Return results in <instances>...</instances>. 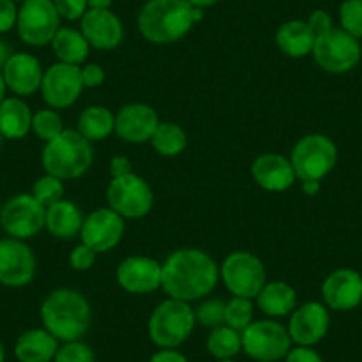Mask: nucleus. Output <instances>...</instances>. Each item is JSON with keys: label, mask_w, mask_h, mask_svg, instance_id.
<instances>
[{"label": "nucleus", "mask_w": 362, "mask_h": 362, "mask_svg": "<svg viewBox=\"0 0 362 362\" xmlns=\"http://www.w3.org/2000/svg\"><path fill=\"white\" fill-rule=\"evenodd\" d=\"M218 279L217 263L201 249H177L162 264V290L189 304L210 295Z\"/></svg>", "instance_id": "nucleus-1"}, {"label": "nucleus", "mask_w": 362, "mask_h": 362, "mask_svg": "<svg viewBox=\"0 0 362 362\" xmlns=\"http://www.w3.org/2000/svg\"><path fill=\"white\" fill-rule=\"evenodd\" d=\"M43 329L62 343L80 341L90 329L93 309L80 291L59 288L47 295L40 309Z\"/></svg>", "instance_id": "nucleus-2"}, {"label": "nucleus", "mask_w": 362, "mask_h": 362, "mask_svg": "<svg viewBox=\"0 0 362 362\" xmlns=\"http://www.w3.org/2000/svg\"><path fill=\"white\" fill-rule=\"evenodd\" d=\"M139 30L155 45L183 40L194 22V6L189 0H148L139 13Z\"/></svg>", "instance_id": "nucleus-3"}, {"label": "nucleus", "mask_w": 362, "mask_h": 362, "mask_svg": "<svg viewBox=\"0 0 362 362\" xmlns=\"http://www.w3.org/2000/svg\"><path fill=\"white\" fill-rule=\"evenodd\" d=\"M93 144L76 130H64L48 141L41 153V163L47 174L59 180H76L93 165Z\"/></svg>", "instance_id": "nucleus-4"}, {"label": "nucleus", "mask_w": 362, "mask_h": 362, "mask_svg": "<svg viewBox=\"0 0 362 362\" xmlns=\"http://www.w3.org/2000/svg\"><path fill=\"white\" fill-rule=\"evenodd\" d=\"M196 329V311L189 302L167 298L148 320V336L158 348H180Z\"/></svg>", "instance_id": "nucleus-5"}, {"label": "nucleus", "mask_w": 362, "mask_h": 362, "mask_svg": "<svg viewBox=\"0 0 362 362\" xmlns=\"http://www.w3.org/2000/svg\"><path fill=\"white\" fill-rule=\"evenodd\" d=\"M291 344L288 329L276 320L252 322L242 332V351L256 362L284 361Z\"/></svg>", "instance_id": "nucleus-6"}, {"label": "nucleus", "mask_w": 362, "mask_h": 362, "mask_svg": "<svg viewBox=\"0 0 362 362\" xmlns=\"http://www.w3.org/2000/svg\"><path fill=\"white\" fill-rule=\"evenodd\" d=\"M290 162L297 180L320 181L336 165L337 148L327 135H305L291 149Z\"/></svg>", "instance_id": "nucleus-7"}, {"label": "nucleus", "mask_w": 362, "mask_h": 362, "mask_svg": "<svg viewBox=\"0 0 362 362\" xmlns=\"http://www.w3.org/2000/svg\"><path fill=\"white\" fill-rule=\"evenodd\" d=\"M221 279L233 297L256 298L267 284L263 261L247 250H235L222 261L218 268Z\"/></svg>", "instance_id": "nucleus-8"}, {"label": "nucleus", "mask_w": 362, "mask_h": 362, "mask_svg": "<svg viewBox=\"0 0 362 362\" xmlns=\"http://www.w3.org/2000/svg\"><path fill=\"white\" fill-rule=\"evenodd\" d=\"M20 40L30 47H47L61 29V16L54 0H25L16 20Z\"/></svg>", "instance_id": "nucleus-9"}, {"label": "nucleus", "mask_w": 362, "mask_h": 362, "mask_svg": "<svg viewBox=\"0 0 362 362\" xmlns=\"http://www.w3.org/2000/svg\"><path fill=\"white\" fill-rule=\"evenodd\" d=\"M107 201L109 208L123 218H142L151 211L155 196L144 177L130 173L110 180L107 187Z\"/></svg>", "instance_id": "nucleus-10"}, {"label": "nucleus", "mask_w": 362, "mask_h": 362, "mask_svg": "<svg viewBox=\"0 0 362 362\" xmlns=\"http://www.w3.org/2000/svg\"><path fill=\"white\" fill-rule=\"evenodd\" d=\"M361 43L343 29H332L315 40L313 57L322 69L329 73L351 71L361 61Z\"/></svg>", "instance_id": "nucleus-11"}, {"label": "nucleus", "mask_w": 362, "mask_h": 362, "mask_svg": "<svg viewBox=\"0 0 362 362\" xmlns=\"http://www.w3.org/2000/svg\"><path fill=\"white\" fill-rule=\"evenodd\" d=\"M47 208L37 203L33 194H18L2 206L0 226L11 238L29 240L45 228Z\"/></svg>", "instance_id": "nucleus-12"}, {"label": "nucleus", "mask_w": 362, "mask_h": 362, "mask_svg": "<svg viewBox=\"0 0 362 362\" xmlns=\"http://www.w3.org/2000/svg\"><path fill=\"white\" fill-rule=\"evenodd\" d=\"M82 90L83 82L80 66L55 62L43 73L41 95L50 109H68L80 98Z\"/></svg>", "instance_id": "nucleus-13"}, {"label": "nucleus", "mask_w": 362, "mask_h": 362, "mask_svg": "<svg viewBox=\"0 0 362 362\" xmlns=\"http://www.w3.org/2000/svg\"><path fill=\"white\" fill-rule=\"evenodd\" d=\"M36 256L23 240H0V284L8 288H23L36 276Z\"/></svg>", "instance_id": "nucleus-14"}, {"label": "nucleus", "mask_w": 362, "mask_h": 362, "mask_svg": "<svg viewBox=\"0 0 362 362\" xmlns=\"http://www.w3.org/2000/svg\"><path fill=\"white\" fill-rule=\"evenodd\" d=\"M82 243L95 250V252H107L119 245L124 236V218L112 208H98L83 218Z\"/></svg>", "instance_id": "nucleus-15"}, {"label": "nucleus", "mask_w": 362, "mask_h": 362, "mask_svg": "<svg viewBox=\"0 0 362 362\" xmlns=\"http://www.w3.org/2000/svg\"><path fill=\"white\" fill-rule=\"evenodd\" d=\"M330 327L329 311L320 302H305L295 308L288 322V334L298 346H315L327 336Z\"/></svg>", "instance_id": "nucleus-16"}, {"label": "nucleus", "mask_w": 362, "mask_h": 362, "mask_svg": "<svg viewBox=\"0 0 362 362\" xmlns=\"http://www.w3.org/2000/svg\"><path fill=\"white\" fill-rule=\"evenodd\" d=\"M116 281L128 293H153L162 288V264L148 256L124 257L116 270Z\"/></svg>", "instance_id": "nucleus-17"}, {"label": "nucleus", "mask_w": 362, "mask_h": 362, "mask_svg": "<svg viewBox=\"0 0 362 362\" xmlns=\"http://www.w3.org/2000/svg\"><path fill=\"white\" fill-rule=\"evenodd\" d=\"M158 124V114L153 107L146 103H130L116 114L114 132L121 141L130 144H144L151 141Z\"/></svg>", "instance_id": "nucleus-18"}, {"label": "nucleus", "mask_w": 362, "mask_h": 362, "mask_svg": "<svg viewBox=\"0 0 362 362\" xmlns=\"http://www.w3.org/2000/svg\"><path fill=\"white\" fill-rule=\"evenodd\" d=\"M80 33L96 50H114L124 37L123 23L110 9H87L80 20Z\"/></svg>", "instance_id": "nucleus-19"}, {"label": "nucleus", "mask_w": 362, "mask_h": 362, "mask_svg": "<svg viewBox=\"0 0 362 362\" xmlns=\"http://www.w3.org/2000/svg\"><path fill=\"white\" fill-rule=\"evenodd\" d=\"M325 305L336 311H351L362 302V277L351 268L332 272L322 284Z\"/></svg>", "instance_id": "nucleus-20"}, {"label": "nucleus", "mask_w": 362, "mask_h": 362, "mask_svg": "<svg viewBox=\"0 0 362 362\" xmlns=\"http://www.w3.org/2000/svg\"><path fill=\"white\" fill-rule=\"evenodd\" d=\"M43 73L40 59L34 57L33 54H25V52L13 54L2 69L6 86L16 96H30L40 90Z\"/></svg>", "instance_id": "nucleus-21"}, {"label": "nucleus", "mask_w": 362, "mask_h": 362, "mask_svg": "<svg viewBox=\"0 0 362 362\" xmlns=\"http://www.w3.org/2000/svg\"><path fill=\"white\" fill-rule=\"evenodd\" d=\"M250 173L257 185L268 192H284L291 189L297 180L290 158L277 153H264L257 156L252 162Z\"/></svg>", "instance_id": "nucleus-22"}, {"label": "nucleus", "mask_w": 362, "mask_h": 362, "mask_svg": "<svg viewBox=\"0 0 362 362\" xmlns=\"http://www.w3.org/2000/svg\"><path fill=\"white\" fill-rule=\"evenodd\" d=\"M59 341L47 329L25 330L15 343L18 362H54Z\"/></svg>", "instance_id": "nucleus-23"}, {"label": "nucleus", "mask_w": 362, "mask_h": 362, "mask_svg": "<svg viewBox=\"0 0 362 362\" xmlns=\"http://www.w3.org/2000/svg\"><path fill=\"white\" fill-rule=\"evenodd\" d=\"M83 215L73 201L62 199L47 208L45 228L52 236L59 240H71L80 235Z\"/></svg>", "instance_id": "nucleus-24"}, {"label": "nucleus", "mask_w": 362, "mask_h": 362, "mask_svg": "<svg viewBox=\"0 0 362 362\" xmlns=\"http://www.w3.org/2000/svg\"><path fill=\"white\" fill-rule=\"evenodd\" d=\"M257 308L270 318H283L297 308V291L284 281L267 283L256 297Z\"/></svg>", "instance_id": "nucleus-25"}, {"label": "nucleus", "mask_w": 362, "mask_h": 362, "mask_svg": "<svg viewBox=\"0 0 362 362\" xmlns=\"http://www.w3.org/2000/svg\"><path fill=\"white\" fill-rule=\"evenodd\" d=\"M30 107L20 96H11L0 103V134L9 141H18L33 130Z\"/></svg>", "instance_id": "nucleus-26"}, {"label": "nucleus", "mask_w": 362, "mask_h": 362, "mask_svg": "<svg viewBox=\"0 0 362 362\" xmlns=\"http://www.w3.org/2000/svg\"><path fill=\"white\" fill-rule=\"evenodd\" d=\"M315 40L316 36L309 29L308 22L302 20H290L283 23L276 34L277 48L291 59H302L311 54Z\"/></svg>", "instance_id": "nucleus-27"}, {"label": "nucleus", "mask_w": 362, "mask_h": 362, "mask_svg": "<svg viewBox=\"0 0 362 362\" xmlns=\"http://www.w3.org/2000/svg\"><path fill=\"white\" fill-rule=\"evenodd\" d=\"M50 45L59 62L73 66H82L90 50V45L87 43L83 34L71 27H61Z\"/></svg>", "instance_id": "nucleus-28"}, {"label": "nucleus", "mask_w": 362, "mask_h": 362, "mask_svg": "<svg viewBox=\"0 0 362 362\" xmlns=\"http://www.w3.org/2000/svg\"><path fill=\"white\" fill-rule=\"evenodd\" d=\"M116 127V116L107 107L93 105L80 112L76 121V132L89 142L105 141Z\"/></svg>", "instance_id": "nucleus-29"}, {"label": "nucleus", "mask_w": 362, "mask_h": 362, "mask_svg": "<svg viewBox=\"0 0 362 362\" xmlns=\"http://www.w3.org/2000/svg\"><path fill=\"white\" fill-rule=\"evenodd\" d=\"M206 350L217 361L222 358H235L242 351V332L228 325L211 329L206 337Z\"/></svg>", "instance_id": "nucleus-30"}, {"label": "nucleus", "mask_w": 362, "mask_h": 362, "mask_svg": "<svg viewBox=\"0 0 362 362\" xmlns=\"http://www.w3.org/2000/svg\"><path fill=\"white\" fill-rule=\"evenodd\" d=\"M149 142L160 156L173 158V156L181 155L187 148V134L176 123H160Z\"/></svg>", "instance_id": "nucleus-31"}, {"label": "nucleus", "mask_w": 362, "mask_h": 362, "mask_svg": "<svg viewBox=\"0 0 362 362\" xmlns=\"http://www.w3.org/2000/svg\"><path fill=\"white\" fill-rule=\"evenodd\" d=\"M254 322V305L252 298L245 297H233L231 300L226 302L224 309V325L243 332L250 323Z\"/></svg>", "instance_id": "nucleus-32"}, {"label": "nucleus", "mask_w": 362, "mask_h": 362, "mask_svg": "<svg viewBox=\"0 0 362 362\" xmlns=\"http://www.w3.org/2000/svg\"><path fill=\"white\" fill-rule=\"evenodd\" d=\"M33 197L45 208L64 199V183L59 177L45 173V176L37 177L33 185Z\"/></svg>", "instance_id": "nucleus-33"}, {"label": "nucleus", "mask_w": 362, "mask_h": 362, "mask_svg": "<svg viewBox=\"0 0 362 362\" xmlns=\"http://www.w3.org/2000/svg\"><path fill=\"white\" fill-rule=\"evenodd\" d=\"M34 135L41 141L48 142L61 135L64 132L61 116L54 109H41L33 116V130Z\"/></svg>", "instance_id": "nucleus-34"}, {"label": "nucleus", "mask_w": 362, "mask_h": 362, "mask_svg": "<svg viewBox=\"0 0 362 362\" xmlns=\"http://www.w3.org/2000/svg\"><path fill=\"white\" fill-rule=\"evenodd\" d=\"M224 309L226 302L221 298H206L201 302L194 311H196V322L206 329H217L224 325Z\"/></svg>", "instance_id": "nucleus-35"}, {"label": "nucleus", "mask_w": 362, "mask_h": 362, "mask_svg": "<svg viewBox=\"0 0 362 362\" xmlns=\"http://www.w3.org/2000/svg\"><path fill=\"white\" fill-rule=\"evenodd\" d=\"M341 29L354 37H362V0H344L339 8Z\"/></svg>", "instance_id": "nucleus-36"}, {"label": "nucleus", "mask_w": 362, "mask_h": 362, "mask_svg": "<svg viewBox=\"0 0 362 362\" xmlns=\"http://www.w3.org/2000/svg\"><path fill=\"white\" fill-rule=\"evenodd\" d=\"M54 362H96V355L89 344L80 341H69L59 346Z\"/></svg>", "instance_id": "nucleus-37"}, {"label": "nucleus", "mask_w": 362, "mask_h": 362, "mask_svg": "<svg viewBox=\"0 0 362 362\" xmlns=\"http://www.w3.org/2000/svg\"><path fill=\"white\" fill-rule=\"evenodd\" d=\"M54 6L57 9L59 16L68 22H76V20H82V16L86 15L89 6H87V0H54Z\"/></svg>", "instance_id": "nucleus-38"}, {"label": "nucleus", "mask_w": 362, "mask_h": 362, "mask_svg": "<svg viewBox=\"0 0 362 362\" xmlns=\"http://www.w3.org/2000/svg\"><path fill=\"white\" fill-rule=\"evenodd\" d=\"M96 254L95 250L87 247L86 243H80L76 245L75 249L71 250L69 254V264H71L73 270H78V272H86L89 268H93V264L96 263Z\"/></svg>", "instance_id": "nucleus-39"}, {"label": "nucleus", "mask_w": 362, "mask_h": 362, "mask_svg": "<svg viewBox=\"0 0 362 362\" xmlns=\"http://www.w3.org/2000/svg\"><path fill=\"white\" fill-rule=\"evenodd\" d=\"M18 20V8L13 0H0V34L9 33L13 27H16Z\"/></svg>", "instance_id": "nucleus-40"}, {"label": "nucleus", "mask_w": 362, "mask_h": 362, "mask_svg": "<svg viewBox=\"0 0 362 362\" xmlns=\"http://www.w3.org/2000/svg\"><path fill=\"white\" fill-rule=\"evenodd\" d=\"M308 25L316 37L323 36V34H327L329 30L334 29L332 18H330L329 13L323 11V9H316V11H313L311 15H309Z\"/></svg>", "instance_id": "nucleus-41"}, {"label": "nucleus", "mask_w": 362, "mask_h": 362, "mask_svg": "<svg viewBox=\"0 0 362 362\" xmlns=\"http://www.w3.org/2000/svg\"><path fill=\"white\" fill-rule=\"evenodd\" d=\"M284 362H323V357L313 346H291Z\"/></svg>", "instance_id": "nucleus-42"}, {"label": "nucleus", "mask_w": 362, "mask_h": 362, "mask_svg": "<svg viewBox=\"0 0 362 362\" xmlns=\"http://www.w3.org/2000/svg\"><path fill=\"white\" fill-rule=\"evenodd\" d=\"M82 69L83 87H100L105 82V69L100 64H87Z\"/></svg>", "instance_id": "nucleus-43"}, {"label": "nucleus", "mask_w": 362, "mask_h": 362, "mask_svg": "<svg viewBox=\"0 0 362 362\" xmlns=\"http://www.w3.org/2000/svg\"><path fill=\"white\" fill-rule=\"evenodd\" d=\"M148 362H189V358L177 351V348H160L149 357Z\"/></svg>", "instance_id": "nucleus-44"}, {"label": "nucleus", "mask_w": 362, "mask_h": 362, "mask_svg": "<svg viewBox=\"0 0 362 362\" xmlns=\"http://www.w3.org/2000/svg\"><path fill=\"white\" fill-rule=\"evenodd\" d=\"M109 173L112 177L127 176V174L134 173V170H132V162L123 155L112 156V160H110V165H109Z\"/></svg>", "instance_id": "nucleus-45"}, {"label": "nucleus", "mask_w": 362, "mask_h": 362, "mask_svg": "<svg viewBox=\"0 0 362 362\" xmlns=\"http://www.w3.org/2000/svg\"><path fill=\"white\" fill-rule=\"evenodd\" d=\"M320 181L316 180H309V181H302V192L305 194V196H316V194L320 192Z\"/></svg>", "instance_id": "nucleus-46"}, {"label": "nucleus", "mask_w": 362, "mask_h": 362, "mask_svg": "<svg viewBox=\"0 0 362 362\" xmlns=\"http://www.w3.org/2000/svg\"><path fill=\"white\" fill-rule=\"evenodd\" d=\"M11 55H13V52H11V48H9V45L6 43V41L0 40V71L4 69L6 62L9 61V57H11Z\"/></svg>", "instance_id": "nucleus-47"}, {"label": "nucleus", "mask_w": 362, "mask_h": 362, "mask_svg": "<svg viewBox=\"0 0 362 362\" xmlns=\"http://www.w3.org/2000/svg\"><path fill=\"white\" fill-rule=\"evenodd\" d=\"M112 0H87L89 9H110Z\"/></svg>", "instance_id": "nucleus-48"}, {"label": "nucleus", "mask_w": 362, "mask_h": 362, "mask_svg": "<svg viewBox=\"0 0 362 362\" xmlns=\"http://www.w3.org/2000/svg\"><path fill=\"white\" fill-rule=\"evenodd\" d=\"M190 4L194 6V8H211V6H215L218 2V0H189Z\"/></svg>", "instance_id": "nucleus-49"}, {"label": "nucleus", "mask_w": 362, "mask_h": 362, "mask_svg": "<svg viewBox=\"0 0 362 362\" xmlns=\"http://www.w3.org/2000/svg\"><path fill=\"white\" fill-rule=\"evenodd\" d=\"M6 90H8V86H6L4 82V75H2V71H0V103L6 100Z\"/></svg>", "instance_id": "nucleus-50"}, {"label": "nucleus", "mask_w": 362, "mask_h": 362, "mask_svg": "<svg viewBox=\"0 0 362 362\" xmlns=\"http://www.w3.org/2000/svg\"><path fill=\"white\" fill-rule=\"evenodd\" d=\"M0 362H6V350H4V344L0 341Z\"/></svg>", "instance_id": "nucleus-51"}, {"label": "nucleus", "mask_w": 362, "mask_h": 362, "mask_svg": "<svg viewBox=\"0 0 362 362\" xmlns=\"http://www.w3.org/2000/svg\"><path fill=\"white\" fill-rule=\"evenodd\" d=\"M217 362H235L233 358H222V361H217Z\"/></svg>", "instance_id": "nucleus-52"}, {"label": "nucleus", "mask_w": 362, "mask_h": 362, "mask_svg": "<svg viewBox=\"0 0 362 362\" xmlns=\"http://www.w3.org/2000/svg\"><path fill=\"white\" fill-rule=\"evenodd\" d=\"M2 141H4V137H2V134H0V146H2Z\"/></svg>", "instance_id": "nucleus-53"}, {"label": "nucleus", "mask_w": 362, "mask_h": 362, "mask_svg": "<svg viewBox=\"0 0 362 362\" xmlns=\"http://www.w3.org/2000/svg\"><path fill=\"white\" fill-rule=\"evenodd\" d=\"M13 2H25V0H13Z\"/></svg>", "instance_id": "nucleus-54"}, {"label": "nucleus", "mask_w": 362, "mask_h": 362, "mask_svg": "<svg viewBox=\"0 0 362 362\" xmlns=\"http://www.w3.org/2000/svg\"><path fill=\"white\" fill-rule=\"evenodd\" d=\"M0 214H2V203H0Z\"/></svg>", "instance_id": "nucleus-55"}]
</instances>
